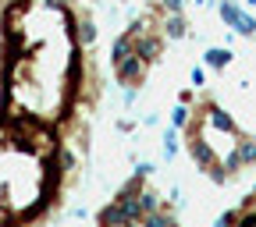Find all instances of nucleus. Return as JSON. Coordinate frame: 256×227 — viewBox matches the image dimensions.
Returning <instances> with one entry per match:
<instances>
[{
    "instance_id": "f03ea898",
    "label": "nucleus",
    "mask_w": 256,
    "mask_h": 227,
    "mask_svg": "<svg viewBox=\"0 0 256 227\" xmlns=\"http://www.w3.org/2000/svg\"><path fill=\"white\" fill-rule=\"evenodd\" d=\"M164 36L168 39H185V14H168L164 18Z\"/></svg>"
},
{
    "instance_id": "39448f33",
    "label": "nucleus",
    "mask_w": 256,
    "mask_h": 227,
    "mask_svg": "<svg viewBox=\"0 0 256 227\" xmlns=\"http://www.w3.org/2000/svg\"><path fill=\"white\" fill-rule=\"evenodd\" d=\"M203 78H206V71H203V68H192V85L200 89V85H203Z\"/></svg>"
},
{
    "instance_id": "20e7f679",
    "label": "nucleus",
    "mask_w": 256,
    "mask_h": 227,
    "mask_svg": "<svg viewBox=\"0 0 256 227\" xmlns=\"http://www.w3.org/2000/svg\"><path fill=\"white\" fill-rule=\"evenodd\" d=\"M235 32H238V36H256V18H249V14L242 11V18H238Z\"/></svg>"
},
{
    "instance_id": "7ed1b4c3",
    "label": "nucleus",
    "mask_w": 256,
    "mask_h": 227,
    "mask_svg": "<svg viewBox=\"0 0 256 227\" xmlns=\"http://www.w3.org/2000/svg\"><path fill=\"white\" fill-rule=\"evenodd\" d=\"M220 18H224V25H238V18H242V7L235 4V0H220Z\"/></svg>"
},
{
    "instance_id": "f257e3e1",
    "label": "nucleus",
    "mask_w": 256,
    "mask_h": 227,
    "mask_svg": "<svg viewBox=\"0 0 256 227\" xmlns=\"http://www.w3.org/2000/svg\"><path fill=\"white\" fill-rule=\"evenodd\" d=\"M228 64H232V50H228V46H214V50H206V68L220 71V68H228Z\"/></svg>"
},
{
    "instance_id": "423d86ee",
    "label": "nucleus",
    "mask_w": 256,
    "mask_h": 227,
    "mask_svg": "<svg viewBox=\"0 0 256 227\" xmlns=\"http://www.w3.org/2000/svg\"><path fill=\"white\" fill-rule=\"evenodd\" d=\"M192 4H203V0H192Z\"/></svg>"
}]
</instances>
